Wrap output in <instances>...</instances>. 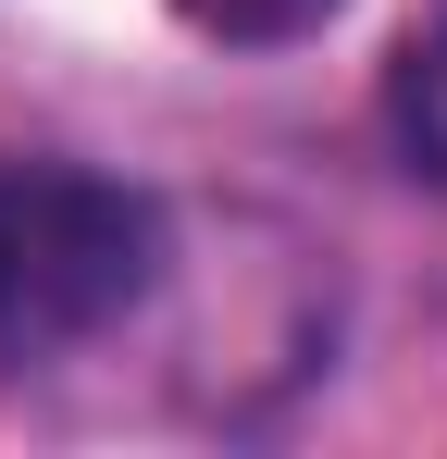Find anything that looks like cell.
<instances>
[{
  "label": "cell",
  "instance_id": "3957f363",
  "mask_svg": "<svg viewBox=\"0 0 447 459\" xmlns=\"http://www.w3.org/2000/svg\"><path fill=\"white\" fill-rule=\"evenodd\" d=\"M348 0H174V25H199L212 50H298V38H323Z\"/></svg>",
  "mask_w": 447,
  "mask_h": 459
},
{
  "label": "cell",
  "instance_id": "6da1fadb",
  "mask_svg": "<svg viewBox=\"0 0 447 459\" xmlns=\"http://www.w3.org/2000/svg\"><path fill=\"white\" fill-rule=\"evenodd\" d=\"M162 286V199L87 161L0 150V360H63Z\"/></svg>",
  "mask_w": 447,
  "mask_h": 459
},
{
  "label": "cell",
  "instance_id": "7a4b0ae2",
  "mask_svg": "<svg viewBox=\"0 0 447 459\" xmlns=\"http://www.w3.org/2000/svg\"><path fill=\"white\" fill-rule=\"evenodd\" d=\"M385 125H398L410 174H435V186H447V13L398 50V75H385Z\"/></svg>",
  "mask_w": 447,
  "mask_h": 459
}]
</instances>
